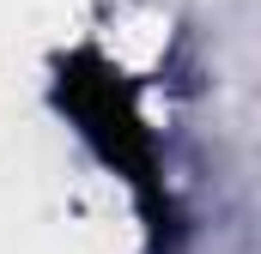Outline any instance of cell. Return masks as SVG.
I'll list each match as a JSON object with an SVG mask.
<instances>
[{"label":"cell","mask_w":261,"mask_h":254,"mask_svg":"<svg viewBox=\"0 0 261 254\" xmlns=\"http://www.w3.org/2000/svg\"><path fill=\"white\" fill-rule=\"evenodd\" d=\"M55 109L85 133V145L122 176L152 224V236L164 242L176 230V206L164 188V164H158V139L140 115V85L122 67H110L97 49H73L55 67Z\"/></svg>","instance_id":"obj_1"}]
</instances>
